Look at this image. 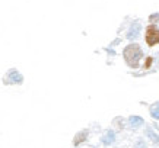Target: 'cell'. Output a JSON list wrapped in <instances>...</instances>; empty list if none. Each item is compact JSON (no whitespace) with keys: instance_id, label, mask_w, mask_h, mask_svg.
Returning a JSON list of instances; mask_svg holds the SVG:
<instances>
[{"instance_id":"6da1fadb","label":"cell","mask_w":159,"mask_h":148,"mask_svg":"<svg viewBox=\"0 0 159 148\" xmlns=\"http://www.w3.org/2000/svg\"><path fill=\"white\" fill-rule=\"evenodd\" d=\"M142 57V49L137 44H131L124 49V60L125 62L133 68L139 67V60Z\"/></svg>"},{"instance_id":"7a4b0ae2","label":"cell","mask_w":159,"mask_h":148,"mask_svg":"<svg viewBox=\"0 0 159 148\" xmlns=\"http://www.w3.org/2000/svg\"><path fill=\"white\" fill-rule=\"evenodd\" d=\"M145 41L149 47H153L159 42V29L155 25H149L145 32Z\"/></svg>"},{"instance_id":"3957f363","label":"cell","mask_w":159,"mask_h":148,"mask_svg":"<svg viewBox=\"0 0 159 148\" xmlns=\"http://www.w3.org/2000/svg\"><path fill=\"white\" fill-rule=\"evenodd\" d=\"M150 64H152V58H146V61H145V68H149L150 67Z\"/></svg>"},{"instance_id":"277c9868","label":"cell","mask_w":159,"mask_h":148,"mask_svg":"<svg viewBox=\"0 0 159 148\" xmlns=\"http://www.w3.org/2000/svg\"><path fill=\"white\" fill-rule=\"evenodd\" d=\"M150 20H152V22H155V20H159V16H158V15H153V16L150 18Z\"/></svg>"}]
</instances>
